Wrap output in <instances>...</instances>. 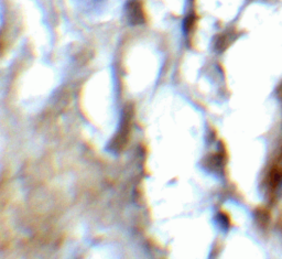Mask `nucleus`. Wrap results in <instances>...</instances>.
<instances>
[{"label":"nucleus","mask_w":282,"mask_h":259,"mask_svg":"<svg viewBox=\"0 0 282 259\" xmlns=\"http://www.w3.org/2000/svg\"><path fill=\"white\" fill-rule=\"evenodd\" d=\"M126 14H127L128 20H129V22L131 24H133V26L144 23V21H145V16H144L143 9H141V6L137 0H130V2L127 4Z\"/></svg>","instance_id":"obj_1"}]
</instances>
